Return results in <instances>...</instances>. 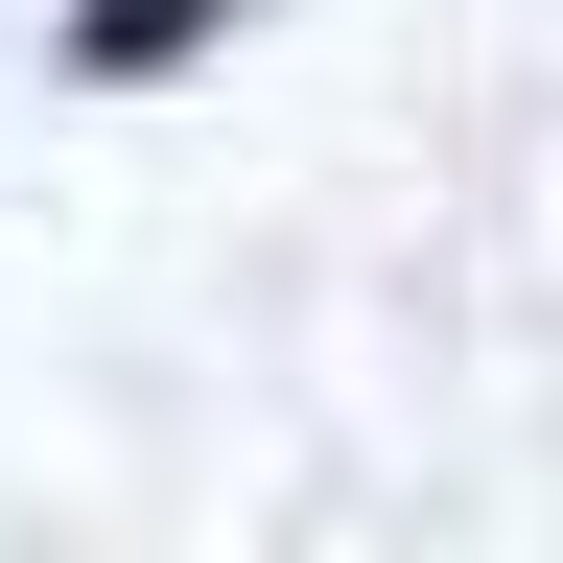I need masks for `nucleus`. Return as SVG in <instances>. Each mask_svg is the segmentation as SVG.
I'll return each mask as SVG.
<instances>
[{
    "instance_id": "nucleus-1",
    "label": "nucleus",
    "mask_w": 563,
    "mask_h": 563,
    "mask_svg": "<svg viewBox=\"0 0 563 563\" xmlns=\"http://www.w3.org/2000/svg\"><path fill=\"white\" fill-rule=\"evenodd\" d=\"M188 24H211V0H70V47H95V70H118V47H188Z\"/></svg>"
}]
</instances>
